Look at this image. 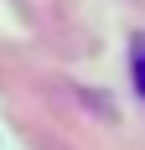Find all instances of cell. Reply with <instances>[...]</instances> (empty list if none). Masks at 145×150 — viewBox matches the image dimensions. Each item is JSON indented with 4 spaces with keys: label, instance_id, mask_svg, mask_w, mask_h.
Masks as SVG:
<instances>
[{
    "label": "cell",
    "instance_id": "6da1fadb",
    "mask_svg": "<svg viewBox=\"0 0 145 150\" xmlns=\"http://www.w3.org/2000/svg\"><path fill=\"white\" fill-rule=\"evenodd\" d=\"M135 73H140V93H145V47H135Z\"/></svg>",
    "mask_w": 145,
    "mask_h": 150
}]
</instances>
